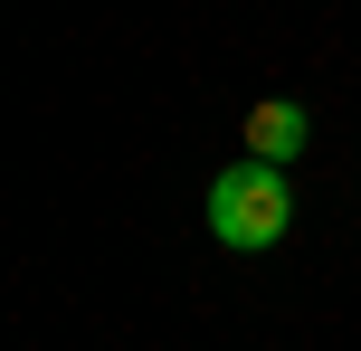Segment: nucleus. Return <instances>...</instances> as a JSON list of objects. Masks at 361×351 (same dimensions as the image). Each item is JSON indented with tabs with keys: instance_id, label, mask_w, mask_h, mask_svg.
<instances>
[{
	"instance_id": "nucleus-1",
	"label": "nucleus",
	"mask_w": 361,
	"mask_h": 351,
	"mask_svg": "<svg viewBox=\"0 0 361 351\" xmlns=\"http://www.w3.org/2000/svg\"><path fill=\"white\" fill-rule=\"evenodd\" d=\"M295 228V181H286V162H238V171H219L209 181V238L219 247H238V257H257V247H276Z\"/></svg>"
},
{
	"instance_id": "nucleus-2",
	"label": "nucleus",
	"mask_w": 361,
	"mask_h": 351,
	"mask_svg": "<svg viewBox=\"0 0 361 351\" xmlns=\"http://www.w3.org/2000/svg\"><path fill=\"white\" fill-rule=\"evenodd\" d=\"M305 105H286V95H267V105H247V152L257 162H295V152H305Z\"/></svg>"
}]
</instances>
